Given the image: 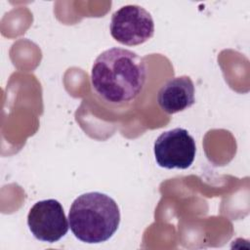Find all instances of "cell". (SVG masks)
<instances>
[{"label": "cell", "mask_w": 250, "mask_h": 250, "mask_svg": "<svg viewBox=\"0 0 250 250\" xmlns=\"http://www.w3.org/2000/svg\"><path fill=\"white\" fill-rule=\"evenodd\" d=\"M147 67L144 58L123 48L104 51L91 70V86L95 95L107 106L126 108L144 93Z\"/></svg>", "instance_id": "cell-1"}, {"label": "cell", "mask_w": 250, "mask_h": 250, "mask_svg": "<svg viewBox=\"0 0 250 250\" xmlns=\"http://www.w3.org/2000/svg\"><path fill=\"white\" fill-rule=\"evenodd\" d=\"M120 211L110 196L98 192H86L72 202L68 224L72 233L86 243H101L108 240L117 230Z\"/></svg>", "instance_id": "cell-2"}, {"label": "cell", "mask_w": 250, "mask_h": 250, "mask_svg": "<svg viewBox=\"0 0 250 250\" xmlns=\"http://www.w3.org/2000/svg\"><path fill=\"white\" fill-rule=\"evenodd\" d=\"M110 34L127 46L143 44L153 36L154 22L151 15L139 5H126L113 13Z\"/></svg>", "instance_id": "cell-3"}, {"label": "cell", "mask_w": 250, "mask_h": 250, "mask_svg": "<svg viewBox=\"0 0 250 250\" xmlns=\"http://www.w3.org/2000/svg\"><path fill=\"white\" fill-rule=\"evenodd\" d=\"M154 156L160 167L187 169L195 157L194 139L184 128H175L161 133L154 142Z\"/></svg>", "instance_id": "cell-4"}, {"label": "cell", "mask_w": 250, "mask_h": 250, "mask_svg": "<svg viewBox=\"0 0 250 250\" xmlns=\"http://www.w3.org/2000/svg\"><path fill=\"white\" fill-rule=\"evenodd\" d=\"M27 225L35 238L49 243L60 240L69 228L63 208L56 199L36 202L28 212Z\"/></svg>", "instance_id": "cell-5"}, {"label": "cell", "mask_w": 250, "mask_h": 250, "mask_svg": "<svg viewBox=\"0 0 250 250\" xmlns=\"http://www.w3.org/2000/svg\"><path fill=\"white\" fill-rule=\"evenodd\" d=\"M194 84L189 76L183 75L169 79L157 93V104L168 114L190 107L194 102Z\"/></svg>", "instance_id": "cell-6"}]
</instances>
